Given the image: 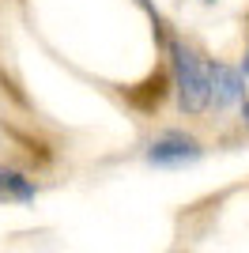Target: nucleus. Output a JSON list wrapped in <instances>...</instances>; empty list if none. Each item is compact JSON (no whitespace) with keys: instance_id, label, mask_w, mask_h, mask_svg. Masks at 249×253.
Returning <instances> with one entry per match:
<instances>
[{"instance_id":"6e6552de","label":"nucleus","mask_w":249,"mask_h":253,"mask_svg":"<svg viewBox=\"0 0 249 253\" xmlns=\"http://www.w3.org/2000/svg\"><path fill=\"white\" fill-rule=\"evenodd\" d=\"M204 4H215V0H204Z\"/></svg>"},{"instance_id":"39448f33","label":"nucleus","mask_w":249,"mask_h":253,"mask_svg":"<svg viewBox=\"0 0 249 253\" xmlns=\"http://www.w3.org/2000/svg\"><path fill=\"white\" fill-rule=\"evenodd\" d=\"M136 4H140V8H144V11H147V15H151V19H155V23H159V15H155V8H151V0H136Z\"/></svg>"},{"instance_id":"f257e3e1","label":"nucleus","mask_w":249,"mask_h":253,"mask_svg":"<svg viewBox=\"0 0 249 253\" xmlns=\"http://www.w3.org/2000/svg\"><path fill=\"white\" fill-rule=\"evenodd\" d=\"M170 72L181 114H200L211 106V64H204L185 42H170Z\"/></svg>"},{"instance_id":"f03ea898","label":"nucleus","mask_w":249,"mask_h":253,"mask_svg":"<svg viewBox=\"0 0 249 253\" xmlns=\"http://www.w3.org/2000/svg\"><path fill=\"white\" fill-rule=\"evenodd\" d=\"M144 159H147V167H155V170H185L204 159V148H200L197 136H189L181 128H166L163 136H155L147 144Z\"/></svg>"},{"instance_id":"20e7f679","label":"nucleus","mask_w":249,"mask_h":253,"mask_svg":"<svg viewBox=\"0 0 249 253\" xmlns=\"http://www.w3.org/2000/svg\"><path fill=\"white\" fill-rule=\"evenodd\" d=\"M0 201H15V204H34L38 201V185H34L23 170L15 167H0Z\"/></svg>"},{"instance_id":"423d86ee","label":"nucleus","mask_w":249,"mask_h":253,"mask_svg":"<svg viewBox=\"0 0 249 253\" xmlns=\"http://www.w3.org/2000/svg\"><path fill=\"white\" fill-rule=\"evenodd\" d=\"M242 121H246V125H249V98H246V102H242Z\"/></svg>"},{"instance_id":"0eeeda50","label":"nucleus","mask_w":249,"mask_h":253,"mask_svg":"<svg viewBox=\"0 0 249 253\" xmlns=\"http://www.w3.org/2000/svg\"><path fill=\"white\" fill-rule=\"evenodd\" d=\"M242 76L249 80V53H246V61H242Z\"/></svg>"},{"instance_id":"7ed1b4c3","label":"nucleus","mask_w":249,"mask_h":253,"mask_svg":"<svg viewBox=\"0 0 249 253\" xmlns=\"http://www.w3.org/2000/svg\"><path fill=\"white\" fill-rule=\"evenodd\" d=\"M234 102H246V76L230 64H211V106L227 110Z\"/></svg>"}]
</instances>
